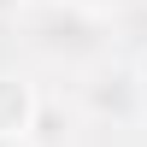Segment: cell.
<instances>
[{"label":"cell","instance_id":"obj_5","mask_svg":"<svg viewBox=\"0 0 147 147\" xmlns=\"http://www.w3.org/2000/svg\"><path fill=\"white\" fill-rule=\"evenodd\" d=\"M0 147H12V141H0Z\"/></svg>","mask_w":147,"mask_h":147},{"label":"cell","instance_id":"obj_3","mask_svg":"<svg viewBox=\"0 0 147 147\" xmlns=\"http://www.w3.org/2000/svg\"><path fill=\"white\" fill-rule=\"evenodd\" d=\"M24 6V0H0V18H12V12H18Z\"/></svg>","mask_w":147,"mask_h":147},{"label":"cell","instance_id":"obj_4","mask_svg":"<svg viewBox=\"0 0 147 147\" xmlns=\"http://www.w3.org/2000/svg\"><path fill=\"white\" fill-rule=\"evenodd\" d=\"M141 77H147V71H141ZM141 88H147V82H141Z\"/></svg>","mask_w":147,"mask_h":147},{"label":"cell","instance_id":"obj_1","mask_svg":"<svg viewBox=\"0 0 147 147\" xmlns=\"http://www.w3.org/2000/svg\"><path fill=\"white\" fill-rule=\"evenodd\" d=\"M35 118H41V100L30 94V82L0 77V141L30 136V129H35Z\"/></svg>","mask_w":147,"mask_h":147},{"label":"cell","instance_id":"obj_2","mask_svg":"<svg viewBox=\"0 0 147 147\" xmlns=\"http://www.w3.org/2000/svg\"><path fill=\"white\" fill-rule=\"evenodd\" d=\"M136 100H141V82L129 77V71H112V77L94 88V106H100V112H118V118L136 112Z\"/></svg>","mask_w":147,"mask_h":147}]
</instances>
